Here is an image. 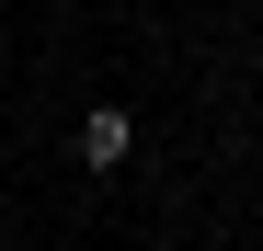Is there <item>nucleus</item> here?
I'll return each instance as SVG.
<instances>
[{
  "label": "nucleus",
  "mask_w": 263,
  "mask_h": 251,
  "mask_svg": "<svg viewBox=\"0 0 263 251\" xmlns=\"http://www.w3.org/2000/svg\"><path fill=\"white\" fill-rule=\"evenodd\" d=\"M80 172H126V103H92V114H80Z\"/></svg>",
  "instance_id": "f257e3e1"
}]
</instances>
